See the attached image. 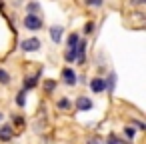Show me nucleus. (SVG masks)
I'll use <instances>...</instances> for the list:
<instances>
[{
	"label": "nucleus",
	"mask_w": 146,
	"mask_h": 144,
	"mask_svg": "<svg viewBox=\"0 0 146 144\" xmlns=\"http://www.w3.org/2000/svg\"><path fill=\"white\" fill-rule=\"evenodd\" d=\"M24 26H26L28 30H38V28L42 26V20H40V16H36V14H28V16L24 18Z\"/></svg>",
	"instance_id": "nucleus-1"
},
{
	"label": "nucleus",
	"mask_w": 146,
	"mask_h": 144,
	"mask_svg": "<svg viewBox=\"0 0 146 144\" xmlns=\"http://www.w3.org/2000/svg\"><path fill=\"white\" fill-rule=\"evenodd\" d=\"M20 46H22V50H26V52H34V50L40 48V40H38V38H28V40H24Z\"/></svg>",
	"instance_id": "nucleus-2"
},
{
	"label": "nucleus",
	"mask_w": 146,
	"mask_h": 144,
	"mask_svg": "<svg viewBox=\"0 0 146 144\" xmlns=\"http://www.w3.org/2000/svg\"><path fill=\"white\" fill-rule=\"evenodd\" d=\"M62 78H64V82H66L68 86H74V84H76V74H74L70 68H64V72H62Z\"/></svg>",
	"instance_id": "nucleus-3"
},
{
	"label": "nucleus",
	"mask_w": 146,
	"mask_h": 144,
	"mask_svg": "<svg viewBox=\"0 0 146 144\" xmlns=\"http://www.w3.org/2000/svg\"><path fill=\"white\" fill-rule=\"evenodd\" d=\"M90 88H92V92H102V90L106 88V80H102V78H94V80L90 82Z\"/></svg>",
	"instance_id": "nucleus-4"
},
{
	"label": "nucleus",
	"mask_w": 146,
	"mask_h": 144,
	"mask_svg": "<svg viewBox=\"0 0 146 144\" xmlns=\"http://www.w3.org/2000/svg\"><path fill=\"white\" fill-rule=\"evenodd\" d=\"M76 106H78L80 110H90V108H92V100L86 98V96H80V98L76 100Z\"/></svg>",
	"instance_id": "nucleus-5"
},
{
	"label": "nucleus",
	"mask_w": 146,
	"mask_h": 144,
	"mask_svg": "<svg viewBox=\"0 0 146 144\" xmlns=\"http://www.w3.org/2000/svg\"><path fill=\"white\" fill-rule=\"evenodd\" d=\"M84 52H86V44H84V42H78V44L74 46V54H76V58H78L80 62H84Z\"/></svg>",
	"instance_id": "nucleus-6"
},
{
	"label": "nucleus",
	"mask_w": 146,
	"mask_h": 144,
	"mask_svg": "<svg viewBox=\"0 0 146 144\" xmlns=\"http://www.w3.org/2000/svg\"><path fill=\"white\" fill-rule=\"evenodd\" d=\"M50 36H52L54 42H60V38H62V26H52L50 28Z\"/></svg>",
	"instance_id": "nucleus-7"
},
{
	"label": "nucleus",
	"mask_w": 146,
	"mask_h": 144,
	"mask_svg": "<svg viewBox=\"0 0 146 144\" xmlns=\"http://www.w3.org/2000/svg\"><path fill=\"white\" fill-rule=\"evenodd\" d=\"M12 138V128L10 126H2L0 128V140H10Z\"/></svg>",
	"instance_id": "nucleus-8"
},
{
	"label": "nucleus",
	"mask_w": 146,
	"mask_h": 144,
	"mask_svg": "<svg viewBox=\"0 0 146 144\" xmlns=\"http://www.w3.org/2000/svg\"><path fill=\"white\" fill-rule=\"evenodd\" d=\"M78 42H80V36H78V34H70V38H68V46L74 48Z\"/></svg>",
	"instance_id": "nucleus-9"
},
{
	"label": "nucleus",
	"mask_w": 146,
	"mask_h": 144,
	"mask_svg": "<svg viewBox=\"0 0 146 144\" xmlns=\"http://www.w3.org/2000/svg\"><path fill=\"white\" fill-rule=\"evenodd\" d=\"M0 82H4V84H8V82H10L8 72H6V70H2V68H0Z\"/></svg>",
	"instance_id": "nucleus-10"
},
{
	"label": "nucleus",
	"mask_w": 146,
	"mask_h": 144,
	"mask_svg": "<svg viewBox=\"0 0 146 144\" xmlns=\"http://www.w3.org/2000/svg\"><path fill=\"white\" fill-rule=\"evenodd\" d=\"M58 108H62V110L66 108V110H68V108H70V100H68V98H62V100L58 102Z\"/></svg>",
	"instance_id": "nucleus-11"
},
{
	"label": "nucleus",
	"mask_w": 146,
	"mask_h": 144,
	"mask_svg": "<svg viewBox=\"0 0 146 144\" xmlns=\"http://www.w3.org/2000/svg\"><path fill=\"white\" fill-rule=\"evenodd\" d=\"M32 86H36V78H26L24 88H32Z\"/></svg>",
	"instance_id": "nucleus-12"
},
{
	"label": "nucleus",
	"mask_w": 146,
	"mask_h": 144,
	"mask_svg": "<svg viewBox=\"0 0 146 144\" xmlns=\"http://www.w3.org/2000/svg\"><path fill=\"white\" fill-rule=\"evenodd\" d=\"M108 144H122V142H120V138H118V136L110 134V136H108Z\"/></svg>",
	"instance_id": "nucleus-13"
},
{
	"label": "nucleus",
	"mask_w": 146,
	"mask_h": 144,
	"mask_svg": "<svg viewBox=\"0 0 146 144\" xmlns=\"http://www.w3.org/2000/svg\"><path fill=\"white\" fill-rule=\"evenodd\" d=\"M16 104H18V106H24V92H20V94L16 96Z\"/></svg>",
	"instance_id": "nucleus-14"
},
{
	"label": "nucleus",
	"mask_w": 146,
	"mask_h": 144,
	"mask_svg": "<svg viewBox=\"0 0 146 144\" xmlns=\"http://www.w3.org/2000/svg\"><path fill=\"white\" fill-rule=\"evenodd\" d=\"M126 136H128V138L132 140V138H134V128H130V126H126Z\"/></svg>",
	"instance_id": "nucleus-15"
},
{
	"label": "nucleus",
	"mask_w": 146,
	"mask_h": 144,
	"mask_svg": "<svg viewBox=\"0 0 146 144\" xmlns=\"http://www.w3.org/2000/svg\"><path fill=\"white\" fill-rule=\"evenodd\" d=\"M88 4H90V6H100L102 0H88Z\"/></svg>",
	"instance_id": "nucleus-16"
},
{
	"label": "nucleus",
	"mask_w": 146,
	"mask_h": 144,
	"mask_svg": "<svg viewBox=\"0 0 146 144\" xmlns=\"http://www.w3.org/2000/svg\"><path fill=\"white\" fill-rule=\"evenodd\" d=\"M28 10L32 12V10H38V4H28Z\"/></svg>",
	"instance_id": "nucleus-17"
},
{
	"label": "nucleus",
	"mask_w": 146,
	"mask_h": 144,
	"mask_svg": "<svg viewBox=\"0 0 146 144\" xmlns=\"http://www.w3.org/2000/svg\"><path fill=\"white\" fill-rule=\"evenodd\" d=\"M92 28H94V26L88 22V24H86V34H90V32H92Z\"/></svg>",
	"instance_id": "nucleus-18"
},
{
	"label": "nucleus",
	"mask_w": 146,
	"mask_h": 144,
	"mask_svg": "<svg viewBox=\"0 0 146 144\" xmlns=\"http://www.w3.org/2000/svg\"><path fill=\"white\" fill-rule=\"evenodd\" d=\"M90 144H100V140H96V138H92V140H90Z\"/></svg>",
	"instance_id": "nucleus-19"
},
{
	"label": "nucleus",
	"mask_w": 146,
	"mask_h": 144,
	"mask_svg": "<svg viewBox=\"0 0 146 144\" xmlns=\"http://www.w3.org/2000/svg\"><path fill=\"white\" fill-rule=\"evenodd\" d=\"M0 120H2V114H0Z\"/></svg>",
	"instance_id": "nucleus-20"
}]
</instances>
